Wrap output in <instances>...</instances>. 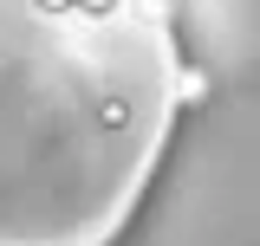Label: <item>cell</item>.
Returning a JSON list of instances; mask_svg holds the SVG:
<instances>
[{"label":"cell","instance_id":"cell-2","mask_svg":"<svg viewBox=\"0 0 260 246\" xmlns=\"http://www.w3.org/2000/svg\"><path fill=\"white\" fill-rule=\"evenodd\" d=\"M78 7H85V13H111L117 0H78Z\"/></svg>","mask_w":260,"mask_h":246},{"label":"cell","instance_id":"cell-3","mask_svg":"<svg viewBox=\"0 0 260 246\" xmlns=\"http://www.w3.org/2000/svg\"><path fill=\"white\" fill-rule=\"evenodd\" d=\"M39 7H52V13H65V7H78V0H39Z\"/></svg>","mask_w":260,"mask_h":246},{"label":"cell","instance_id":"cell-1","mask_svg":"<svg viewBox=\"0 0 260 246\" xmlns=\"http://www.w3.org/2000/svg\"><path fill=\"white\" fill-rule=\"evenodd\" d=\"M182 97H189V104H195V97H208V78H202V71H189V78H182Z\"/></svg>","mask_w":260,"mask_h":246}]
</instances>
